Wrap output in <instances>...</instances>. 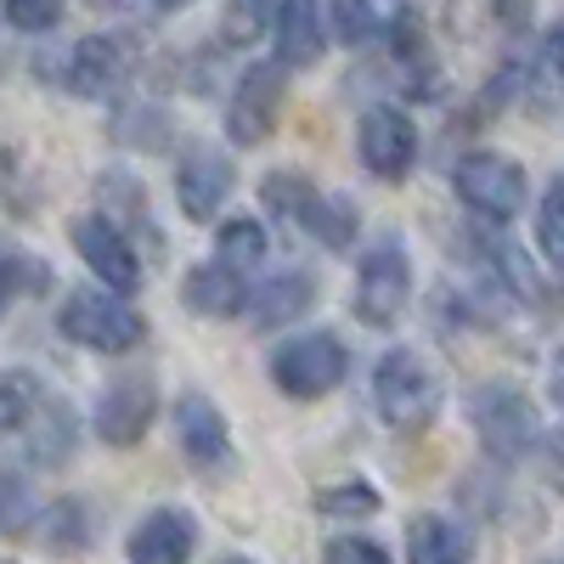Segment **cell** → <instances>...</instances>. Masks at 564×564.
<instances>
[{
	"instance_id": "obj_1",
	"label": "cell",
	"mask_w": 564,
	"mask_h": 564,
	"mask_svg": "<svg viewBox=\"0 0 564 564\" xmlns=\"http://www.w3.org/2000/svg\"><path fill=\"white\" fill-rule=\"evenodd\" d=\"M372 406H379V423L395 435L423 430L441 412V372L423 361V350H384L379 367H372Z\"/></svg>"
},
{
	"instance_id": "obj_2",
	"label": "cell",
	"mask_w": 564,
	"mask_h": 564,
	"mask_svg": "<svg viewBox=\"0 0 564 564\" xmlns=\"http://www.w3.org/2000/svg\"><path fill=\"white\" fill-rule=\"evenodd\" d=\"M57 327H63V339H74L79 350H97V356H124L148 339V322L130 305V294L108 289V282L102 289H74L57 311Z\"/></svg>"
},
{
	"instance_id": "obj_3",
	"label": "cell",
	"mask_w": 564,
	"mask_h": 564,
	"mask_svg": "<svg viewBox=\"0 0 564 564\" xmlns=\"http://www.w3.org/2000/svg\"><path fill=\"white\" fill-rule=\"evenodd\" d=\"M289 108V63H249L226 97V141L231 148H265Z\"/></svg>"
},
{
	"instance_id": "obj_4",
	"label": "cell",
	"mask_w": 564,
	"mask_h": 564,
	"mask_svg": "<svg viewBox=\"0 0 564 564\" xmlns=\"http://www.w3.org/2000/svg\"><path fill=\"white\" fill-rule=\"evenodd\" d=\"M452 186H457L463 209L491 220V226H508L525 209V164L508 159V153H491V148L463 153L457 170H452Z\"/></svg>"
},
{
	"instance_id": "obj_5",
	"label": "cell",
	"mask_w": 564,
	"mask_h": 564,
	"mask_svg": "<svg viewBox=\"0 0 564 564\" xmlns=\"http://www.w3.org/2000/svg\"><path fill=\"white\" fill-rule=\"evenodd\" d=\"M350 372V350L334 334H300L271 356V384L289 401H322L345 384Z\"/></svg>"
},
{
	"instance_id": "obj_6",
	"label": "cell",
	"mask_w": 564,
	"mask_h": 564,
	"mask_svg": "<svg viewBox=\"0 0 564 564\" xmlns=\"http://www.w3.org/2000/svg\"><path fill=\"white\" fill-rule=\"evenodd\" d=\"M468 417H475V435H480L486 457H497V463H520L542 441L531 395L513 384H480L475 401H468Z\"/></svg>"
},
{
	"instance_id": "obj_7",
	"label": "cell",
	"mask_w": 564,
	"mask_h": 564,
	"mask_svg": "<svg viewBox=\"0 0 564 564\" xmlns=\"http://www.w3.org/2000/svg\"><path fill=\"white\" fill-rule=\"evenodd\" d=\"M406 305H412V260L401 238H384L356 271V316L367 327H395Z\"/></svg>"
},
{
	"instance_id": "obj_8",
	"label": "cell",
	"mask_w": 564,
	"mask_h": 564,
	"mask_svg": "<svg viewBox=\"0 0 564 564\" xmlns=\"http://www.w3.org/2000/svg\"><path fill=\"white\" fill-rule=\"evenodd\" d=\"M356 153L367 164V175H379V181H406L412 164H417V124L406 108L395 102H379V108H367L361 113V130H356Z\"/></svg>"
},
{
	"instance_id": "obj_9",
	"label": "cell",
	"mask_w": 564,
	"mask_h": 564,
	"mask_svg": "<svg viewBox=\"0 0 564 564\" xmlns=\"http://www.w3.org/2000/svg\"><path fill=\"white\" fill-rule=\"evenodd\" d=\"M231 186H238V170L220 148L209 141H186V153L175 159V204L186 220H215L231 198Z\"/></svg>"
},
{
	"instance_id": "obj_10",
	"label": "cell",
	"mask_w": 564,
	"mask_h": 564,
	"mask_svg": "<svg viewBox=\"0 0 564 564\" xmlns=\"http://www.w3.org/2000/svg\"><path fill=\"white\" fill-rule=\"evenodd\" d=\"M130 74V45L119 34H85L74 40V52L57 63V85L68 97H85V102H102L124 85Z\"/></svg>"
},
{
	"instance_id": "obj_11",
	"label": "cell",
	"mask_w": 564,
	"mask_h": 564,
	"mask_svg": "<svg viewBox=\"0 0 564 564\" xmlns=\"http://www.w3.org/2000/svg\"><path fill=\"white\" fill-rule=\"evenodd\" d=\"M68 238H74V254L90 265V276H102L108 289H119V294H135V289H141V260H135V249H130V238H124L119 220H108V215H79V220L68 226Z\"/></svg>"
},
{
	"instance_id": "obj_12",
	"label": "cell",
	"mask_w": 564,
	"mask_h": 564,
	"mask_svg": "<svg viewBox=\"0 0 564 564\" xmlns=\"http://www.w3.org/2000/svg\"><path fill=\"white\" fill-rule=\"evenodd\" d=\"M175 441L181 457L198 468V475H226L231 468V430H226V412L215 406V395L204 390H186L175 401Z\"/></svg>"
},
{
	"instance_id": "obj_13",
	"label": "cell",
	"mask_w": 564,
	"mask_h": 564,
	"mask_svg": "<svg viewBox=\"0 0 564 564\" xmlns=\"http://www.w3.org/2000/svg\"><path fill=\"white\" fill-rule=\"evenodd\" d=\"M159 417V384L153 379H119L97 401V435L108 446H141Z\"/></svg>"
},
{
	"instance_id": "obj_14",
	"label": "cell",
	"mask_w": 564,
	"mask_h": 564,
	"mask_svg": "<svg viewBox=\"0 0 564 564\" xmlns=\"http://www.w3.org/2000/svg\"><path fill=\"white\" fill-rule=\"evenodd\" d=\"M311 305H316V276H311L305 265H282V271L249 282L243 316H249V327H289V322H300Z\"/></svg>"
},
{
	"instance_id": "obj_15",
	"label": "cell",
	"mask_w": 564,
	"mask_h": 564,
	"mask_svg": "<svg viewBox=\"0 0 564 564\" xmlns=\"http://www.w3.org/2000/svg\"><path fill=\"white\" fill-rule=\"evenodd\" d=\"M130 564H186L198 553V520L186 508H153L124 542Z\"/></svg>"
},
{
	"instance_id": "obj_16",
	"label": "cell",
	"mask_w": 564,
	"mask_h": 564,
	"mask_svg": "<svg viewBox=\"0 0 564 564\" xmlns=\"http://www.w3.org/2000/svg\"><path fill=\"white\" fill-rule=\"evenodd\" d=\"M271 45H276V63L316 68L322 52H327V12L316 7V0H276Z\"/></svg>"
},
{
	"instance_id": "obj_17",
	"label": "cell",
	"mask_w": 564,
	"mask_h": 564,
	"mask_svg": "<svg viewBox=\"0 0 564 564\" xmlns=\"http://www.w3.org/2000/svg\"><path fill=\"white\" fill-rule=\"evenodd\" d=\"M181 305L209 316V322H231V316H243V305H249V282H243V271H231L220 260L193 265L186 282H181Z\"/></svg>"
},
{
	"instance_id": "obj_18",
	"label": "cell",
	"mask_w": 564,
	"mask_h": 564,
	"mask_svg": "<svg viewBox=\"0 0 564 564\" xmlns=\"http://www.w3.org/2000/svg\"><path fill=\"white\" fill-rule=\"evenodd\" d=\"M468 536L446 520V513H417L406 525V564H468Z\"/></svg>"
},
{
	"instance_id": "obj_19",
	"label": "cell",
	"mask_w": 564,
	"mask_h": 564,
	"mask_svg": "<svg viewBox=\"0 0 564 564\" xmlns=\"http://www.w3.org/2000/svg\"><path fill=\"white\" fill-rule=\"evenodd\" d=\"M300 226L311 231L322 249L345 254V249L356 243V231H361V215H356V198H345V193H316Z\"/></svg>"
},
{
	"instance_id": "obj_20",
	"label": "cell",
	"mask_w": 564,
	"mask_h": 564,
	"mask_svg": "<svg viewBox=\"0 0 564 564\" xmlns=\"http://www.w3.org/2000/svg\"><path fill=\"white\" fill-rule=\"evenodd\" d=\"M265 249H271V238H265V226L254 215H231L215 231V260L231 265V271H243V276H254L265 265Z\"/></svg>"
},
{
	"instance_id": "obj_21",
	"label": "cell",
	"mask_w": 564,
	"mask_h": 564,
	"mask_svg": "<svg viewBox=\"0 0 564 564\" xmlns=\"http://www.w3.org/2000/svg\"><path fill=\"white\" fill-rule=\"evenodd\" d=\"M45 406V390L29 367H12V372H0V441L29 430L34 412Z\"/></svg>"
},
{
	"instance_id": "obj_22",
	"label": "cell",
	"mask_w": 564,
	"mask_h": 564,
	"mask_svg": "<svg viewBox=\"0 0 564 564\" xmlns=\"http://www.w3.org/2000/svg\"><path fill=\"white\" fill-rule=\"evenodd\" d=\"M260 198H265V209L276 215V220H305V209H311V198H316V186H311V175L305 170H271L265 181H260Z\"/></svg>"
},
{
	"instance_id": "obj_23",
	"label": "cell",
	"mask_w": 564,
	"mask_h": 564,
	"mask_svg": "<svg viewBox=\"0 0 564 564\" xmlns=\"http://www.w3.org/2000/svg\"><path fill=\"white\" fill-rule=\"evenodd\" d=\"M327 34H334L339 45H372L384 34V23H379V7L372 0H327Z\"/></svg>"
},
{
	"instance_id": "obj_24",
	"label": "cell",
	"mask_w": 564,
	"mask_h": 564,
	"mask_svg": "<svg viewBox=\"0 0 564 564\" xmlns=\"http://www.w3.org/2000/svg\"><path fill=\"white\" fill-rule=\"evenodd\" d=\"M29 446H34L40 463H63L74 452V412L57 406V401H45L34 412V423H29Z\"/></svg>"
},
{
	"instance_id": "obj_25",
	"label": "cell",
	"mask_w": 564,
	"mask_h": 564,
	"mask_svg": "<svg viewBox=\"0 0 564 564\" xmlns=\"http://www.w3.org/2000/svg\"><path fill=\"white\" fill-rule=\"evenodd\" d=\"M536 249L547 254V265L564 276V175L547 181V193L536 204Z\"/></svg>"
},
{
	"instance_id": "obj_26",
	"label": "cell",
	"mask_w": 564,
	"mask_h": 564,
	"mask_svg": "<svg viewBox=\"0 0 564 564\" xmlns=\"http://www.w3.org/2000/svg\"><path fill=\"white\" fill-rule=\"evenodd\" d=\"M102 215L119 220V226H135V231H159V226H148L141 186H135V175H124V170H108V175H102Z\"/></svg>"
},
{
	"instance_id": "obj_27",
	"label": "cell",
	"mask_w": 564,
	"mask_h": 564,
	"mask_svg": "<svg viewBox=\"0 0 564 564\" xmlns=\"http://www.w3.org/2000/svg\"><path fill=\"white\" fill-rule=\"evenodd\" d=\"M276 18V0H231L226 18H220V40L226 45H254L260 34H271Z\"/></svg>"
},
{
	"instance_id": "obj_28",
	"label": "cell",
	"mask_w": 564,
	"mask_h": 564,
	"mask_svg": "<svg viewBox=\"0 0 564 564\" xmlns=\"http://www.w3.org/2000/svg\"><path fill=\"white\" fill-rule=\"evenodd\" d=\"M316 508L327 513V520H367V513H379V491H372L367 480H345V486H327L316 497Z\"/></svg>"
},
{
	"instance_id": "obj_29",
	"label": "cell",
	"mask_w": 564,
	"mask_h": 564,
	"mask_svg": "<svg viewBox=\"0 0 564 564\" xmlns=\"http://www.w3.org/2000/svg\"><path fill=\"white\" fill-rule=\"evenodd\" d=\"M63 7L68 0H7V23L18 34H45V29L63 23Z\"/></svg>"
},
{
	"instance_id": "obj_30",
	"label": "cell",
	"mask_w": 564,
	"mask_h": 564,
	"mask_svg": "<svg viewBox=\"0 0 564 564\" xmlns=\"http://www.w3.org/2000/svg\"><path fill=\"white\" fill-rule=\"evenodd\" d=\"M322 564H395L384 542H372V536H334L322 547Z\"/></svg>"
},
{
	"instance_id": "obj_31",
	"label": "cell",
	"mask_w": 564,
	"mask_h": 564,
	"mask_svg": "<svg viewBox=\"0 0 564 564\" xmlns=\"http://www.w3.org/2000/svg\"><path fill=\"white\" fill-rule=\"evenodd\" d=\"M18 271H23V254H18V249H0V316L12 311V300H18L23 282L34 289V276H18Z\"/></svg>"
},
{
	"instance_id": "obj_32",
	"label": "cell",
	"mask_w": 564,
	"mask_h": 564,
	"mask_svg": "<svg viewBox=\"0 0 564 564\" xmlns=\"http://www.w3.org/2000/svg\"><path fill=\"white\" fill-rule=\"evenodd\" d=\"M542 52H547V68H553V74L564 79V18H558V23L547 29V40H542Z\"/></svg>"
},
{
	"instance_id": "obj_33",
	"label": "cell",
	"mask_w": 564,
	"mask_h": 564,
	"mask_svg": "<svg viewBox=\"0 0 564 564\" xmlns=\"http://www.w3.org/2000/svg\"><path fill=\"white\" fill-rule=\"evenodd\" d=\"M547 395H553V406H558V417H564V345H558L553 361H547Z\"/></svg>"
},
{
	"instance_id": "obj_34",
	"label": "cell",
	"mask_w": 564,
	"mask_h": 564,
	"mask_svg": "<svg viewBox=\"0 0 564 564\" xmlns=\"http://www.w3.org/2000/svg\"><path fill=\"white\" fill-rule=\"evenodd\" d=\"M12 170H18V159H12L7 148H0V193H7V186H12Z\"/></svg>"
},
{
	"instance_id": "obj_35",
	"label": "cell",
	"mask_w": 564,
	"mask_h": 564,
	"mask_svg": "<svg viewBox=\"0 0 564 564\" xmlns=\"http://www.w3.org/2000/svg\"><path fill=\"white\" fill-rule=\"evenodd\" d=\"M159 7H164V12H175V7H186V0H159Z\"/></svg>"
},
{
	"instance_id": "obj_36",
	"label": "cell",
	"mask_w": 564,
	"mask_h": 564,
	"mask_svg": "<svg viewBox=\"0 0 564 564\" xmlns=\"http://www.w3.org/2000/svg\"><path fill=\"white\" fill-rule=\"evenodd\" d=\"M90 7H124V0H90Z\"/></svg>"
},
{
	"instance_id": "obj_37",
	"label": "cell",
	"mask_w": 564,
	"mask_h": 564,
	"mask_svg": "<svg viewBox=\"0 0 564 564\" xmlns=\"http://www.w3.org/2000/svg\"><path fill=\"white\" fill-rule=\"evenodd\" d=\"M220 564H260V558H220Z\"/></svg>"
},
{
	"instance_id": "obj_38",
	"label": "cell",
	"mask_w": 564,
	"mask_h": 564,
	"mask_svg": "<svg viewBox=\"0 0 564 564\" xmlns=\"http://www.w3.org/2000/svg\"><path fill=\"white\" fill-rule=\"evenodd\" d=\"M547 564H564V558H547Z\"/></svg>"
},
{
	"instance_id": "obj_39",
	"label": "cell",
	"mask_w": 564,
	"mask_h": 564,
	"mask_svg": "<svg viewBox=\"0 0 564 564\" xmlns=\"http://www.w3.org/2000/svg\"><path fill=\"white\" fill-rule=\"evenodd\" d=\"M401 7H412V0H401Z\"/></svg>"
},
{
	"instance_id": "obj_40",
	"label": "cell",
	"mask_w": 564,
	"mask_h": 564,
	"mask_svg": "<svg viewBox=\"0 0 564 564\" xmlns=\"http://www.w3.org/2000/svg\"><path fill=\"white\" fill-rule=\"evenodd\" d=\"M0 564H12V558H0Z\"/></svg>"
}]
</instances>
